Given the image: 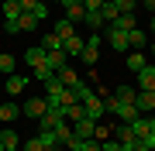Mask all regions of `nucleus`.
<instances>
[{
  "label": "nucleus",
  "mask_w": 155,
  "mask_h": 151,
  "mask_svg": "<svg viewBox=\"0 0 155 151\" xmlns=\"http://www.w3.org/2000/svg\"><path fill=\"white\" fill-rule=\"evenodd\" d=\"M100 41H104V38H100V31H93V34H90V38H86L83 52H79L86 65H97V58H100Z\"/></svg>",
  "instance_id": "obj_1"
},
{
  "label": "nucleus",
  "mask_w": 155,
  "mask_h": 151,
  "mask_svg": "<svg viewBox=\"0 0 155 151\" xmlns=\"http://www.w3.org/2000/svg\"><path fill=\"white\" fill-rule=\"evenodd\" d=\"M45 110H48V100H45V96H28V103H21L24 117H41Z\"/></svg>",
  "instance_id": "obj_2"
},
{
  "label": "nucleus",
  "mask_w": 155,
  "mask_h": 151,
  "mask_svg": "<svg viewBox=\"0 0 155 151\" xmlns=\"http://www.w3.org/2000/svg\"><path fill=\"white\" fill-rule=\"evenodd\" d=\"M104 38L110 41V48L114 52H127V31H117V28H110V24H104Z\"/></svg>",
  "instance_id": "obj_3"
},
{
  "label": "nucleus",
  "mask_w": 155,
  "mask_h": 151,
  "mask_svg": "<svg viewBox=\"0 0 155 151\" xmlns=\"http://www.w3.org/2000/svg\"><path fill=\"white\" fill-rule=\"evenodd\" d=\"M38 120H41V131H55V124H62L66 117H62V106H48Z\"/></svg>",
  "instance_id": "obj_4"
},
{
  "label": "nucleus",
  "mask_w": 155,
  "mask_h": 151,
  "mask_svg": "<svg viewBox=\"0 0 155 151\" xmlns=\"http://www.w3.org/2000/svg\"><path fill=\"white\" fill-rule=\"evenodd\" d=\"M93 131H97V120L93 117H79L76 124H72V134H76V137H93Z\"/></svg>",
  "instance_id": "obj_5"
},
{
  "label": "nucleus",
  "mask_w": 155,
  "mask_h": 151,
  "mask_svg": "<svg viewBox=\"0 0 155 151\" xmlns=\"http://www.w3.org/2000/svg\"><path fill=\"white\" fill-rule=\"evenodd\" d=\"M24 86H28V76H17V72H11L4 79V90L11 93V96H21L24 93Z\"/></svg>",
  "instance_id": "obj_6"
},
{
  "label": "nucleus",
  "mask_w": 155,
  "mask_h": 151,
  "mask_svg": "<svg viewBox=\"0 0 155 151\" xmlns=\"http://www.w3.org/2000/svg\"><path fill=\"white\" fill-rule=\"evenodd\" d=\"M134 106H138V113L155 110V90H138V96H134Z\"/></svg>",
  "instance_id": "obj_7"
},
{
  "label": "nucleus",
  "mask_w": 155,
  "mask_h": 151,
  "mask_svg": "<svg viewBox=\"0 0 155 151\" xmlns=\"http://www.w3.org/2000/svg\"><path fill=\"white\" fill-rule=\"evenodd\" d=\"M45 65H48L52 72L66 69V52H62V48H55V52H45Z\"/></svg>",
  "instance_id": "obj_8"
},
{
  "label": "nucleus",
  "mask_w": 155,
  "mask_h": 151,
  "mask_svg": "<svg viewBox=\"0 0 155 151\" xmlns=\"http://www.w3.org/2000/svg\"><path fill=\"white\" fill-rule=\"evenodd\" d=\"M114 113H117V120H121V124H131L134 117H138V106H134V103H117Z\"/></svg>",
  "instance_id": "obj_9"
},
{
  "label": "nucleus",
  "mask_w": 155,
  "mask_h": 151,
  "mask_svg": "<svg viewBox=\"0 0 155 151\" xmlns=\"http://www.w3.org/2000/svg\"><path fill=\"white\" fill-rule=\"evenodd\" d=\"M138 90H155V65H145L138 72Z\"/></svg>",
  "instance_id": "obj_10"
},
{
  "label": "nucleus",
  "mask_w": 155,
  "mask_h": 151,
  "mask_svg": "<svg viewBox=\"0 0 155 151\" xmlns=\"http://www.w3.org/2000/svg\"><path fill=\"white\" fill-rule=\"evenodd\" d=\"M24 62H28V69L45 65V48H41V45H38V48H28V52H24Z\"/></svg>",
  "instance_id": "obj_11"
},
{
  "label": "nucleus",
  "mask_w": 155,
  "mask_h": 151,
  "mask_svg": "<svg viewBox=\"0 0 155 151\" xmlns=\"http://www.w3.org/2000/svg\"><path fill=\"white\" fill-rule=\"evenodd\" d=\"M83 45H86V41L79 38V34L66 38V41H62V52H66V58H69V55H79V52H83Z\"/></svg>",
  "instance_id": "obj_12"
},
{
  "label": "nucleus",
  "mask_w": 155,
  "mask_h": 151,
  "mask_svg": "<svg viewBox=\"0 0 155 151\" xmlns=\"http://www.w3.org/2000/svg\"><path fill=\"white\" fill-rule=\"evenodd\" d=\"M100 17H104V24H114L117 17H121V11H117L114 0H104V7H100Z\"/></svg>",
  "instance_id": "obj_13"
},
{
  "label": "nucleus",
  "mask_w": 155,
  "mask_h": 151,
  "mask_svg": "<svg viewBox=\"0 0 155 151\" xmlns=\"http://www.w3.org/2000/svg\"><path fill=\"white\" fill-rule=\"evenodd\" d=\"M38 141H41V148H52V151L62 148V141H59L55 131H38Z\"/></svg>",
  "instance_id": "obj_14"
},
{
  "label": "nucleus",
  "mask_w": 155,
  "mask_h": 151,
  "mask_svg": "<svg viewBox=\"0 0 155 151\" xmlns=\"http://www.w3.org/2000/svg\"><path fill=\"white\" fill-rule=\"evenodd\" d=\"M17 117H21V106H17V103H0V120H4V124H11Z\"/></svg>",
  "instance_id": "obj_15"
},
{
  "label": "nucleus",
  "mask_w": 155,
  "mask_h": 151,
  "mask_svg": "<svg viewBox=\"0 0 155 151\" xmlns=\"http://www.w3.org/2000/svg\"><path fill=\"white\" fill-rule=\"evenodd\" d=\"M38 24H41V21H38L31 11H21V17H17V28H21V31H35Z\"/></svg>",
  "instance_id": "obj_16"
},
{
  "label": "nucleus",
  "mask_w": 155,
  "mask_h": 151,
  "mask_svg": "<svg viewBox=\"0 0 155 151\" xmlns=\"http://www.w3.org/2000/svg\"><path fill=\"white\" fill-rule=\"evenodd\" d=\"M0 144H4V151H21V141L14 131H0Z\"/></svg>",
  "instance_id": "obj_17"
},
{
  "label": "nucleus",
  "mask_w": 155,
  "mask_h": 151,
  "mask_svg": "<svg viewBox=\"0 0 155 151\" xmlns=\"http://www.w3.org/2000/svg\"><path fill=\"white\" fill-rule=\"evenodd\" d=\"M134 96H138L134 86H117V90H114V100L117 103H134Z\"/></svg>",
  "instance_id": "obj_18"
},
{
  "label": "nucleus",
  "mask_w": 155,
  "mask_h": 151,
  "mask_svg": "<svg viewBox=\"0 0 155 151\" xmlns=\"http://www.w3.org/2000/svg\"><path fill=\"white\" fill-rule=\"evenodd\" d=\"M62 117L69 124H76L79 117H86V110H83V103H72V106H62Z\"/></svg>",
  "instance_id": "obj_19"
},
{
  "label": "nucleus",
  "mask_w": 155,
  "mask_h": 151,
  "mask_svg": "<svg viewBox=\"0 0 155 151\" xmlns=\"http://www.w3.org/2000/svg\"><path fill=\"white\" fill-rule=\"evenodd\" d=\"M110 28H117V31H134V28H138V21H134V14H121Z\"/></svg>",
  "instance_id": "obj_20"
},
{
  "label": "nucleus",
  "mask_w": 155,
  "mask_h": 151,
  "mask_svg": "<svg viewBox=\"0 0 155 151\" xmlns=\"http://www.w3.org/2000/svg\"><path fill=\"white\" fill-rule=\"evenodd\" d=\"M52 34H55L59 41H66V38H72V34H76V31H72V21H55V31H52Z\"/></svg>",
  "instance_id": "obj_21"
},
{
  "label": "nucleus",
  "mask_w": 155,
  "mask_h": 151,
  "mask_svg": "<svg viewBox=\"0 0 155 151\" xmlns=\"http://www.w3.org/2000/svg\"><path fill=\"white\" fill-rule=\"evenodd\" d=\"M127 48H145V31L141 28H134V31H127Z\"/></svg>",
  "instance_id": "obj_22"
},
{
  "label": "nucleus",
  "mask_w": 155,
  "mask_h": 151,
  "mask_svg": "<svg viewBox=\"0 0 155 151\" xmlns=\"http://www.w3.org/2000/svg\"><path fill=\"white\" fill-rule=\"evenodd\" d=\"M83 24L90 31H100L104 28V17H100V11H86V17H83Z\"/></svg>",
  "instance_id": "obj_23"
},
{
  "label": "nucleus",
  "mask_w": 155,
  "mask_h": 151,
  "mask_svg": "<svg viewBox=\"0 0 155 151\" xmlns=\"http://www.w3.org/2000/svg\"><path fill=\"white\" fill-rule=\"evenodd\" d=\"M145 65H148V62H145L141 52H131V55H127V69H131V72H141Z\"/></svg>",
  "instance_id": "obj_24"
},
{
  "label": "nucleus",
  "mask_w": 155,
  "mask_h": 151,
  "mask_svg": "<svg viewBox=\"0 0 155 151\" xmlns=\"http://www.w3.org/2000/svg\"><path fill=\"white\" fill-rule=\"evenodd\" d=\"M83 17H86V7H83V4L66 7V21H72V24H76V21H83Z\"/></svg>",
  "instance_id": "obj_25"
},
{
  "label": "nucleus",
  "mask_w": 155,
  "mask_h": 151,
  "mask_svg": "<svg viewBox=\"0 0 155 151\" xmlns=\"http://www.w3.org/2000/svg\"><path fill=\"white\" fill-rule=\"evenodd\" d=\"M17 17H21V4L17 0H7L4 4V21H17Z\"/></svg>",
  "instance_id": "obj_26"
},
{
  "label": "nucleus",
  "mask_w": 155,
  "mask_h": 151,
  "mask_svg": "<svg viewBox=\"0 0 155 151\" xmlns=\"http://www.w3.org/2000/svg\"><path fill=\"white\" fill-rule=\"evenodd\" d=\"M55 76H59V83H66V86H72V83H79V72H76V69H69V65H66V69H59Z\"/></svg>",
  "instance_id": "obj_27"
},
{
  "label": "nucleus",
  "mask_w": 155,
  "mask_h": 151,
  "mask_svg": "<svg viewBox=\"0 0 155 151\" xmlns=\"http://www.w3.org/2000/svg\"><path fill=\"white\" fill-rule=\"evenodd\" d=\"M14 65H17V62H14V55L0 52V72H4V76H11V72H14Z\"/></svg>",
  "instance_id": "obj_28"
},
{
  "label": "nucleus",
  "mask_w": 155,
  "mask_h": 151,
  "mask_svg": "<svg viewBox=\"0 0 155 151\" xmlns=\"http://www.w3.org/2000/svg\"><path fill=\"white\" fill-rule=\"evenodd\" d=\"M55 134H59V141H62V144H66V141L72 137V124H69V120H62V124H55Z\"/></svg>",
  "instance_id": "obj_29"
},
{
  "label": "nucleus",
  "mask_w": 155,
  "mask_h": 151,
  "mask_svg": "<svg viewBox=\"0 0 155 151\" xmlns=\"http://www.w3.org/2000/svg\"><path fill=\"white\" fill-rule=\"evenodd\" d=\"M41 48L45 52H55V48H62V41L55 38V34H45V38H41Z\"/></svg>",
  "instance_id": "obj_30"
},
{
  "label": "nucleus",
  "mask_w": 155,
  "mask_h": 151,
  "mask_svg": "<svg viewBox=\"0 0 155 151\" xmlns=\"http://www.w3.org/2000/svg\"><path fill=\"white\" fill-rule=\"evenodd\" d=\"M31 72H35V79H41V83H48V79L55 76V72H52L48 65H38V69H31Z\"/></svg>",
  "instance_id": "obj_31"
},
{
  "label": "nucleus",
  "mask_w": 155,
  "mask_h": 151,
  "mask_svg": "<svg viewBox=\"0 0 155 151\" xmlns=\"http://www.w3.org/2000/svg\"><path fill=\"white\" fill-rule=\"evenodd\" d=\"M21 151H41V141H38V134L24 141V144H21Z\"/></svg>",
  "instance_id": "obj_32"
},
{
  "label": "nucleus",
  "mask_w": 155,
  "mask_h": 151,
  "mask_svg": "<svg viewBox=\"0 0 155 151\" xmlns=\"http://www.w3.org/2000/svg\"><path fill=\"white\" fill-rule=\"evenodd\" d=\"M121 14H134V0H114Z\"/></svg>",
  "instance_id": "obj_33"
},
{
  "label": "nucleus",
  "mask_w": 155,
  "mask_h": 151,
  "mask_svg": "<svg viewBox=\"0 0 155 151\" xmlns=\"http://www.w3.org/2000/svg\"><path fill=\"white\" fill-rule=\"evenodd\" d=\"M35 17H38V21H48V4H45V0H41V4L38 7H35V11H31Z\"/></svg>",
  "instance_id": "obj_34"
},
{
  "label": "nucleus",
  "mask_w": 155,
  "mask_h": 151,
  "mask_svg": "<svg viewBox=\"0 0 155 151\" xmlns=\"http://www.w3.org/2000/svg\"><path fill=\"white\" fill-rule=\"evenodd\" d=\"M100 151H124V148H121V141L110 137V141H104V144H100Z\"/></svg>",
  "instance_id": "obj_35"
},
{
  "label": "nucleus",
  "mask_w": 155,
  "mask_h": 151,
  "mask_svg": "<svg viewBox=\"0 0 155 151\" xmlns=\"http://www.w3.org/2000/svg\"><path fill=\"white\" fill-rule=\"evenodd\" d=\"M66 148H69V151H79V148H83V137H76V134H72V137L66 141Z\"/></svg>",
  "instance_id": "obj_36"
},
{
  "label": "nucleus",
  "mask_w": 155,
  "mask_h": 151,
  "mask_svg": "<svg viewBox=\"0 0 155 151\" xmlns=\"http://www.w3.org/2000/svg\"><path fill=\"white\" fill-rule=\"evenodd\" d=\"M17 4H21V11H35V7L41 4V0H17Z\"/></svg>",
  "instance_id": "obj_37"
},
{
  "label": "nucleus",
  "mask_w": 155,
  "mask_h": 151,
  "mask_svg": "<svg viewBox=\"0 0 155 151\" xmlns=\"http://www.w3.org/2000/svg\"><path fill=\"white\" fill-rule=\"evenodd\" d=\"M83 7H86V11H100V7H104V0H83Z\"/></svg>",
  "instance_id": "obj_38"
},
{
  "label": "nucleus",
  "mask_w": 155,
  "mask_h": 151,
  "mask_svg": "<svg viewBox=\"0 0 155 151\" xmlns=\"http://www.w3.org/2000/svg\"><path fill=\"white\" fill-rule=\"evenodd\" d=\"M4 31H7V34H17L21 28H17V21H4Z\"/></svg>",
  "instance_id": "obj_39"
},
{
  "label": "nucleus",
  "mask_w": 155,
  "mask_h": 151,
  "mask_svg": "<svg viewBox=\"0 0 155 151\" xmlns=\"http://www.w3.org/2000/svg\"><path fill=\"white\" fill-rule=\"evenodd\" d=\"M72 4H83V0H62V7H72Z\"/></svg>",
  "instance_id": "obj_40"
},
{
  "label": "nucleus",
  "mask_w": 155,
  "mask_h": 151,
  "mask_svg": "<svg viewBox=\"0 0 155 151\" xmlns=\"http://www.w3.org/2000/svg\"><path fill=\"white\" fill-rule=\"evenodd\" d=\"M145 7H148V11H152V14H155V0H145Z\"/></svg>",
  "instance_id": "obj_41"
},
{
  "label": "nucleus",
  "mask_w": 155,
  "mask_h": 151,
  "mask_svg": "<svg viewBox=\"0 0 155 151\" xmlns=\"http://www.w3.org/2000/svg\"><path fill=\"white\" fill-rule=\"evenodd\" d=\"M152 58H155V41H152Z\"/></svg>",
  "instance_id": "obj_42"
},
{
  "label": "nucleus",
  "mask_w": 155,
  "mask_h": 151,
  "mask_svg": "<svg viewBox=\"0 0 155 151\" xmlns=\"http://www.w3.org/2000/svg\"><path fill=\"white\" fill-rule=\"evenodd\" d=\"M152 31H155V17H152Z\"/></svg>",
  "instance_id": "obj_43"
},
{
  "label": "nucleus",
  "mask_w": 155,
  "mask_h": 151,
  "mask_svg": "<svg viewBox=\"0 0 155 151\" xmlns=\"http://www.w3.org/2000/svg\"><path fill=\"white\" fill-rule=\"evenodd\" d=\"M52 4H62V0H52Z\"/></svg>",
  "instance_id": "obj_44"
},
{
  "label": "nucleus",
  "mask_w": 155,
  "mask_h": 151,
  "mask_svg": "<svg viewBox=\"0 0 155 151\" xmlns=\"http://www.w3.org/2000/svg\"><path fill=\"white\" fill-rule=\"evenodd\" d=\"M41 151H52V148H41Z\"/></svg>",
  "instance_id": "obj_45"
},
{
  "label": "nucleus",
  "mask_w": 155,
  "mask_h": 151,
  "mask_svg": "<svg viewBox=\"0 0 155 151\" xmlns=\"http://www.w3.org/2000/svg\"><path fill=\"white\" fill-rule=\"evenodd\" d=\"M0 151H4V144H0Z\"/></svg>",
  "instance_id": "obj_46"
},
{
  "label": "nucleus",
  "mask_w": 155,
  "mask_h": 151,
  "mask_svg": "<svg viewBox=\"0 0 155 151\" xmlns=\"http://www.w3.org/2000/svg\"><path fill=\"white\" fill-rule=\"evenodd\" d=\"M148 151H155V148H148Z\"/></svg>",
  "instance_id": "obj_47"
},
{
  "label": "nucleus",
  "mask_w": 155,
  "mask_h": 151,
  "mask_svg": "<svg viewBox=\"0 0 155 151\" xmlns=\"http://www.w3.org/2000/svg\"><path fill=\"white\" fill-rule=\"evenodd\" d=\"M0 86H4V83H0Z\"/></svg>",
  "instance_id": "obj_48"
}]
</instances>
